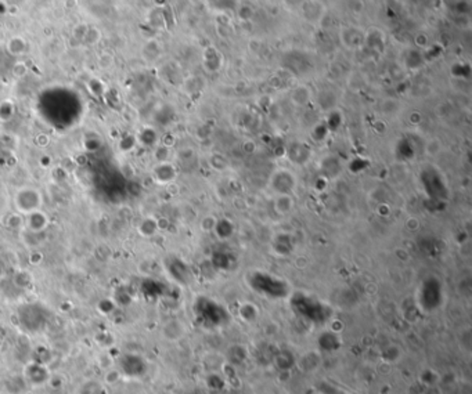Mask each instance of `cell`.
<instances>
[{"label": "cell", "mask_w": 472, "mask_h": 394, "mask_svg": "<svg viewBox=\"0 0 472 394\" xmlns=\"http://www.w3.org/2000/svg\"><path fill=\"white\" fill-rule=\"evenodd\" d=\"M14 206L17 212L24 216H28L31 213L40 211L42 206V195L40 192L31 187H24L17 191L14 197Z\"/></svg>", "instance_id": "cell-1"}, {"label": "cell", "mask_w": 472, "mask_h": 394, "mask_svg": "<svg viewBox=\"0 0 472 394\" xmlns=\"http://www.w3.org/2000/svg\"><path fill=\"white\" fill-rule=\"evenodd\" d=\"M18 42V37H14V39H11L10 40V43H8V50L11 54H14V56H20L22 54L24 51H25V42H20V46L17 44Z\"/></svg>", "instance_id": "cell-3"}, {"label": "cell", "mask_w": 472, "mask_h": 394, "mask_svg": "<svg viewBox=\"0 0 472 394\" xmlns=\"http://www.w3.org/2000/svg\"><path fill=\"white\" fill-rule=\"evenodd\" d=\"M98 64H100V68H103V69H108L111 65H112V57H111L110 54H103L101 57H100V61H98Z\"/></svg>", "instance_id": "cell-4"}, {"label": "cell", "mask_w": 472, "mask_h": 394, "mask_svg": "<svg viewBox=\"0 0 472 394\" xmlns=\"http://www.w3.org/2000/svg\"><path fill=\"white\" fill-rule=\"evenodd\" d=\"M3 275H4V271H3V267L0 266V279L3 278Z\"/></svg>", "instance_id": "cell-6"}, {"label": "cell", "mask_w": 472, "mask_h": 394, "mask_svg": "<svg viewBox=\"0 0 472 394\" xmlns=\"http://www.w3.org/2000/svg\"><path fill=\"white\" fill-rule=\"evenodd\" d=\"M13 72H14L17 78H21V76H24V75L27 73V66H25L24 62H17L14 68H13Z\"/></svg>", "instance_id": "cell-5"}, {"label": "cell", "mask_w": 472, "mask_h": 394, "mask_svg": "<svg viewBox=\"0 0 472 394\" xmlns=\"http://www.w3.org/2000/svg\"><path fill=\"white\" fill-rule=\"evenodd\" d=\"M157 228H158V224H157V221L154 219H144L141 221V224L139 226V233L141 235H144V237H151V235H154L157 233Z\"/></svg>", "instance_id": "cell-2"}]
</instances>
